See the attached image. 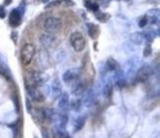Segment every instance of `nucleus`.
Returning <instances> with one entry per match:
<instances>
[{
  "instance_id": "nucleus-21",
  "label": "nucleus",
  "mask_w": 160,
  "mask_h": 138,
  "mask_svg": "<svg viewBox=\"0 0 160 138\" xmlns=\"http://www.w3.org/2000/svg\"><path fill=\"white\" fill-rule=\"evenodd\" d=\"M106 66H107V70L109 71H113V70H117V69H119L118 68V63H117V61L112 58V57H110L107 62H106Z\"/></svg>"
},
{
  "instance_id": "nucleus-30",
  "label": "nucleus",
  "mask_w": 160,
  "mask_h": 138,
  "mask_svg": "<svg viewBox=\"0 0 160 138\" xmlns=\"http://www.w3.org/2000/svg\"><path fill=\"white\" fill-rule=\"evenodd\" d=\"M147 13H148V15H150L151 17L152 16H154V17H158L159 16V9H150L148 12H147Z\"/></svg>"
},
{
  "instance_id": "nucleus-35",
  "label": "nucleus",
  "mask_w": 160,
  "mask_h": 138,
  "mask_svg": "<svg viewBox=\"0 0 160 138\" xmlns=\"http://www.w3.org/2000/svg\"><path fill=\"white\" fill-rule=\"evenodd\" d=\"M12 1H13V0H4V6H8V5H10L11 3H12Z\"/></svg>"
},
{
  "instance_id": "nucleus-15",
  "label": "nucleus",
  "mask_w": 160,
  "mask_h": 138,
  "mask_svg": "<svg viewBox=\"0 0 160 138\" xmlns=\"http://www.w3.org/2000/svg\"><path fill=\"white\" fill-rule=\"evenodd\" d=\"M69 104V96L67 93H62L61 96L59 97V101H58V108L61 111H65L67 109Z\"/></svg>"
},
{
  "instance_id": "nucleus-8",
  "label": "nucleus",
  "mask_w": 160,
  "mask_h": 138,
  "mask_svg": "<svg viewBox=\"0 0 160 138\" xmlns=\"http://www.w3.org/2000/svg\"><path fill=\"white\" fill-rule=\"evenodd\" d=\"M23 16L19 13V11L17 10V8L13 9L9 14V25L11 27L16 28L21 25Z\"/></svg>"
},
{
  "instance_id": "nucleus-38",
  "label": "nucleus",
  "mask_w": 160,
  "mask_h": 138,
  "mask_svg": "<svg viewBox=\"0 0 160 138\" xmlns=\"http://www.w3.org/2000/svg\"><path fill=\"white\" fill-rule=\"evenodd\" d=\"M64 138H71V137H70V136H69V135H66V136H65V137H64Z\"/></svg>"
},
{
  "instance_id": "nucleus-34",
  "label": "nucleus",
  "mask_w": 160,
  "mask_h": 138,
  "mask_svg": "<svg viewBox=\"0 0 160 138\" xmlns=\"http://www.w3.org/2000/svg\"><path fill=\"white\" fill-rule=\"evenodd\" d=\"M61 1H63L67 6H74L75 5L74 1H72V0H61Z\"/></svg>"
},
{
  "instance_id": "nucleus-3",
  "label": "nucleus",
  "mask_w": 160,
  "mask_h": 138,
  "mask_svg": "<svg viewBox=\"0 0 160 138\" xmlns=\"http://www.w3.org/2000/svg\"><path fill=\"white\" fill-rule=\"evenodd\" d=\"M62 27V23L61 20L55 17H48L45 21L44 28L48 34H55Z\"/></svg>"
},
{
  "instance_id": "nucleus-25",
  "label": "nucleus",
  "mask_w": 160,
  "mask_h": 138,
  "mask_svg": "<svg viewBox=\"0 0 160 138\" xmlns=\"http://www.w3.org/2000/svg\"><path fill=\"white\" fill-rule=\"evenodd\" d=\"M147 23H148V18H147V15H144L139 19L138 26L139 28H144L147 25Z\"/></svg>"
},
{
  "instance_id": "nucleus-16",
  "label": "nucleus",
  "mask_w": 160,
  "mask_h": 138,
  "mask_svg": "<svg viewBox=\"0 0 160 138\" xmlns=\"http://www.w3.org/2000/svg\"><path fill=\"white\" fill-rule=\"evenodd\" d=\"M142 35H143L144 39H146L148 42H152L157 36H159V29H157V31L153 30V29L144 30V32L142 33Z\"/></svg>"
},
{
  "instance_id": "nucleus-28",
  "label": "nucleus",
  "mask_w": 160,
  "mask_h": 138,
  "mask_svg": "<svg viewBox=\"0 0 160 138\" xmlns=\"http://www.w3.org/2000/svg\"><path fill=\"white\" fill-rule=\"evenodd\" d=\"M61 0H53L52 2H51V3H48V6H47V8H51V7H57V6H60V4H61Z\"/></svg>"
},
{
  "instance_id": "nucleus-31",
  "label": "nucleus",
  "mask_w": 160,
  "mask_h": 138,
  "mask_svg": "<svg viewBox=\"0 0 160 138\" xmlns=\"http://www.w3.org/2000/svg\"><path fill=\"white\" fill-rule=\"evenodd\" d=\"M6 17V9L4 5H0V19H4Z\"/></svg>"
},
{
  "instance_id": "nucleus-18",
  "label": "nucleus",
  "mask_w": 160,
  "mask_h": 138,
  "mask_svg": "<svg viewBox=\"0 0 160 138\" xmlns=\"http://www.w3.org/2000/svg\"><path fill=\"white\" fill-rule=\"evenodd\" d=\"M130 39L131 41L135 43V45H141V43L143 42V40H144V37H143V35L142 33H139V32H135V33H132L130 37Z\"/></svg>"
},
{
  "instance_id": "nucleus-20",
  "label": "nucleus",
  "mask_w": 160,
  "mask_h": 138,
  "mask_svg": "<svg viewBox=\"0 0 160 138\" xmlns=\"http://www.w3.org/2000/svg\"><path fill=\"white\" fill-rule=\"evenodd\" d=\"M95 18L97 19L98 21H100L101 23H106L111 18V15L109 13H104V12L97 11L95 13Z\"/></svg>"
},
{
  "instance_id": "nucleus-19",
  "label": "nucleus",
  "mask_w": 160,
  "mask_h": 138,
  "mask_svg": "<svg viewBox=\"0 0 160 138\" xmlns=\"http://www.w3.org/2000/svg\"><path fill=\"white\" fill-rule=\"evenodd\" d=\"M84 3H85V7L87 8L88 10L94 12V13H96L97 11H99L100 6L97 2H93L92 0H85Z\"/></svg>"
},
{
  "instance_id": "nucleus-9",
  "label": "nucleus",
  "mask_w": 160,
  "mask_h": 138,
  "mask_svg": "<svg viewBox=\"0 0 160 138\" xmlns=\"http://www.w3.org/2000/svg\"><path fill=\"white\" fill-rule=\"evenodd\" d=\"M84 98H83V104L86 106H91L92 105H94L95 101H96V96L93 90H88L84 92Z\"/></svg>"
},
{
  "instance_id": "nucleus-1",
  "label": "nucleus",
  "mask_w": 160,
  "mask_h": 138,
  "mask_svg": "<svg viewBox=\"0 0 160 138\" xmlns=\"http://www.w3.org/2000/svg\"><path fill=\"white\" fill-rule=\"evenodd\" d=\"M36 54V47L33 43H25L20 52V59L24 66L29 65L32 62Z\"/></svg>"
},
{
  "instance_id": "nucleus-7",
  "label": "nucleus",
  "mask_w": 160,
  "mask_h": 138,
  "mask_svg": "<svg viewBox=\"0 0 160 138\" xmlns=\"http://www.w3.org/2000/svg\"><path fill=\"white\" fill-rule=\"evenodd\" d=\"M29 96L31 97V99L35 102H42L45 101L46 96L44 95L40 90V87H36V86H29V88H27Z\"/></svg>"
},
{
  "instance_id": "nucleus-33",
  "label": "nucleus",
  "mask_w": 160,
  "mask_h": 138,
  "mask_svg": "<svg viewBox=\"0 0 160 138\" xmlns=\"http://www.w3.org/2000/svg\"><path fill=\"white\" fill-rule=\"evenodd\" d=\"M158 22H159L158 17H154V16H152V17H151V19H150V23H151L152 25H155V24L158 25Z\"/></svg>"
},
{
  "instance_id": "nucleus-23",
  "label": "nucleus",
  "mask_w": 160,
  "mask_h": 138,
  "mask_svg": "<svg viewBox=\"0 0 160 138\" xmlns=\"http://www.w3.org/2000/svg\"><path fill=\"white\" fill-rule=\"evenodd\" d=\"M81 106H82V102L79 99H73L70 101V108L73 111H79L80 109H81Z\"/></svg>"
},
{
  "instance_id": "nucleus-12",
  "label": "nucleus",
  "mask_w": 160,
  "mask_h": 138,
  "mask_svg": "<svg viewBox=\"0 0 160 138\" xmlns=\"http://www.w3.org/2000/svg\"><path fill=\"white\" fill-rule=\"evenodd\" d=\"M85 92V84L83 82H75V84L73 85L72 89H71V93L74 96H81L83 95Z\"/></svg>"
},
{
  "instance_id": "nucleus-24",
  "label": "nucleus",
  "mask_w": 160,
  "mask_h": 138,
  "mask_svg": "<svg viewBox=\"0 0 160 138\" xmlns=\"http://www.w3.org/2000/svg\"><path fill=\"white\" fill-rule=\"evenodd\" d=\"M112 92H113V86L111 83H107L105 85V87H104L103 89V95L105 96L106 98H110L111 96H112Z\"/></svg>"
},
{
  "instance_id": "nucleus-29",
  "label": "nucleus",
  "mask_w": 160,
  "mask_h": 138,
  "mask_svg": "<svg viewBox=\"0 0 160 138\" xmlns=\"http://www.w3.org/2000/svg\"><path fill=\"white\" fill-rule=\"evenodd\" d=\"M11 40L14 42L15 45H17V42H18V32L17 31H12L11 32Z\"/></svg>"
},
{
  "instance_id": "nucleus-11",
  "label": "nucleus",
  "mask_w": 160,
  "mask_h": 138,
  "mask_svg": "<svg viewBox=\"0 0 160 138\" xmlns=\"http://www.w3.org/2000/svg\"><path fill=\"white\" fill-rule=\"evenodd\" d=\"M51 89H52V94L53 96V99H58L61 96V94H62V89H61V84H60V81L58 78L54 79Z\"/></svg>"
},
{
  "instance_id": "nucleus-27",
  "label": "nucleus",
  "mask_w": 160,
  "mask_h": 138,
  "mask_svg": "<svg viewBox=\"0 0 160 138\" xmlns=\"http://www.w3.org/2000/svg\"><path fill=\"white\" fill-rule=\"evenodd\" d=\"M42 138H52V135H51V132L48 131V128L46 127H42Z\"/></svg>"
},
{
  "instance_id": "nucleus-14",
  "label": "nucleus",
  "mask_w": 160,
  "mask_h": 138,
  "mask_svg": "<svg viewBox=\"0 0 160 138\" xmlns=\"http://www.w3.org/2000/svg\"><path fill=\"white\" fill-rule=\"evenodd\" d=\"M124 77H125L124 72H122L121 69H117L115 73V81H116V85L119 88H122L126 85V81Z\"/></svg>"
},
{
  "instance_id": "nucleus-32",
  "label": "nucleus",
  "mask_w": 160,
  "mask_h": 138,
  "mask_svg": "<svg viewBox=\"0 0 160 138\" xmlns=\"http://www.w3.org/2000/svg\"><path fill=\"white\" fill-rule=\"evenodd\" d=\"M26 106H27V111H28V112H32V104H31V101H30L29 99H27Z\"/></svg>"
},
{
  "instance_id": "nucleus-4",
  "label": "nucleus",
  "mask_w": 160,
  "mask_h": 138,
  "mask_svg": "<svg viewBox=\"0 0 160 138\" xmlns=\"http://www.w3.org/2000/svg\"><path fill=\"white\" fill-rule=\"evenodd\" d=\"M31 85L30 86H36L41 87L44 85L48 80V75L41 72V71H32L31 72Z\"/></svg>"
},
{
  "instance_id": "nucleus-2",
  "label": "nucleus",
  "mask_w": 160,
  "mask_h": 138,
  "mask_svg": "<svg viewBox=\"0 0 160 138\" xmlns=\"http://www.w3.org/2000/svg\"><path fill=\"white\" fill-rule=\"evenodd\" d=\"M70 45L72 46L73 49L77 52H81L84 51L85 46H86V42L83 35L80 32H73L70 36Z\"/></svg>"
},
{
  "instance_id": "nucleus-10",
  "label": "nucleus",
  "mask_w": 160,
  "mask_h": 138,
  "mask_svg": "<svg viewBox=\"0 0 160 138\" xmlns=\"http://www.w3.org/2000/svg\"><path fill=\"white\" fill-rule=\"evenodd\" d=\"M86 27H87L88 30V35L91 39L96 40L100 35V28L98 25L93 24V23H87L86 24Z\"/></svg>"
},
{
  "instance_id": "nucleus-22",
  "label": "nucleus",
  "mask_w": 160,
  "mask_h": 138,
  "mask_svg": "<svg viewBox=\"0 0 160 138\" xmlns=\"http://www.w3.org/2000/svg\"><path fill=\"white\" fill-rule=\"evenodd\" d=\"M67 122H68V116H67V115L63 114L58 116V127L59 128L64 129Z\"/></svg>"
},
{
  "instance_id": "nucleus-13",
  "label": "nucleus",
  "mask_w": 160,
  "mask_h": 138,
  "mask_svg": "<svg viewBox=\"0 0 160 138\" xmlns=\"http://www.w3.org/2000/svg\"><path fill=\"white\" fill-rule=\"evenodd\" d=\"M40 40H41V42H42V46L51 47L55 42V37L52 36V34H46V35H42Z\"/></svg>"
},
{
  "instance_id": "nucleus-26",
  "label": "nucleus",
  "mask_w": 160,
  "mask_h": 138,
  "mask_svg": "<svg viewBox=\"0 0 160 138\" xmlns=\"http://www.w3.org/2000/svg\"><path fill=\"white\" fill-rule=\"evenodd\" d=\"M152 53V47L150 45H146L143 48V56L144 57H148Z\"/></svg>"
},
{
  "instance_id": "nucleus-40",
  "label": "nucleus",
  "mask_w": 160,
  "mask_h": 138,
  "mask_svg": "<svg viewBox=\"0 0 160 138\" xmlns=\"http://www.w3.org/2000/svg\"><path fill=\"white\" fill-rule=\"evenodd\" d=\"M126 1H130V0H126Z\"/></svg>"
},
{
  "instance_id": "nucleus-5",
  "label": "nucleus",
  "mask_w": 160,
  "mask_h": 138,
  "mask_svg": "<svg viewBox=\"0 0 160 138\" xmlns=\"http://www.w3.org/2000/svg\"><path fill=\"white\" fill-rule=\"evenodd\" d=\"M152 73H153V70L151 66L148 64H144L138 70L135 77H137V80L138 82H145V81H147L151 77Z\"/></svg>"
},
{
  "instance_id": "nucleus-39",
  "label": "nucleus",
  "mask_w": 160,
  "mask_h": 138,
  "mask_svg": "<svg viewBox=\"0 0 160 138\" xmlns=\"http://www.w3.org/2000/svg\"><path fill=\"white\" fill-rule=\"evenodd\" d=\"M34 138H38V137H37V136H35V137H34Z\"/></svg>"
},
{
  "instance_id": "nucleus-17",
  "label": "nucleus",
  "mask_w": 160,
  "mask_h": 138,
  "mask_svg": "<svg viewBox=\"0 0 160 138\" xmlns=\"http://www.w3.org/2000/svg\"><path fill=\"white\" fill-rule=\"evenodd\" d=\"M85 121H86V116H79L78 117L75 118L74 121V131H79L81 130L84 126L85 124Z\"/></svg>"
},
{
  "instance_id": "nucleus-36",
  "label": "nucleus",
  "mask_w": 160,
  "mask_h": 138,
  "mask_svg": "<svg viewBox=\"0 0 160 138\" xmlns=\"http://www.w3.org/2000/svg\"><path fill=\"white\" fill-rule=\"evenodd\" d=\"M41 1H42V3H48V1H50V0H41Z\"/></svg>"
},
{
  "instance_id": "nucleus-37",
  "label": "nucleus",
  "mask_w": 160,
  "mask_h": 138,
  "mask_svg": "<svg viewBox=\"0 0 160 138\" xmlns=\"http://www.w3.org/2000/svg\"><path fill=\"white\" fill-rule=\"evenodd\" d=\"M29 1V0H22V3H24V4H26L27 2Z\"/></svg>"
},
{
  "instance_id": "nucleus-6",
  "label": "nucleus",
  "mask_w": 160,
  "mask_h": 138,
  "mask_svg": "<svg viewBox=\"0 0 160 138\" xmlns=\"http://www.w3.org/2000/svg\"><path fill=\"white\" fill-rule=\"evenodd\" d=\"M79 76H80V72L78 69L70 68L62 74V81L65 84L69 85V84L76 82V81L79 79Z\"/></svg>"
}]
</instances>
